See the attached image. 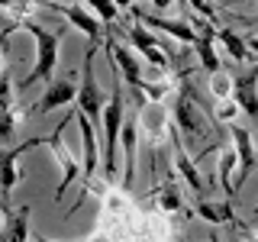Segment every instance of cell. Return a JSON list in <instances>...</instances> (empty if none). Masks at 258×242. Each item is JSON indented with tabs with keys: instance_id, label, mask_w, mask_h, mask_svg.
<instances>
[{
	"instance_id": "e0dca14e",
	"label": "cell",
	"mask_w": 258,
	"mask_h": 242,
	"mask_svg": "<svg viewBox=\"0 0 258 242\" xmlns=\"http://www.w3.org/2000/svg\"><path fill=\"white\" fill-rule=\"evenodd\" d=\"M7 220H4V239L0 242H29V204L23 207H4Z\"/></svg>"
},
{
	"instance_id": "83f0119b",
	"label": "cell",
	"mask_w": 258,
	"mask_h": 242,
	"mask_svg": "<svg viewBox=\"0 0 258 242\" xmlns=\"http://www.w3.org/2000/svg\"><path fill=\"white\" fill-rule=\"evenodd\" d=\"M190 7H194L200 16H207V23L216 16V10H213V4H210V0H190Z\"/></svg>"
},
{
	"instance_id": "d4e9b609",
	"label": "cell",
	"mask_w": 258,
	"mask_h": 242,
	"mask_svg": "<svg viewBox=\"0 0 258 242\" xmlns=\"http://www.w3.org/2000/svg\"><path fill=\"white\" fill-rule=\"evenodd\" d=\"M239 113H242V107L236 103V97H232V100H216V107H213L216 123H223V126H232V119H236Z\"/></svg>"
},
{
	"instance_id": "30bf717a",
	"label": "cell",
	"mask_w": 258,
	"mask_h": 242,
	"mask_svg": "<svg viewBox=\"0 0 258 242\" xmlns=\"http://www.w3.org/2000/svg\"><path fill=\"white\" fill-rule=\"evenodd\" d=\"M136 20H142L149 29H158V32H168V36H174L177 42H187V45H197V36L200 32L190 26V23L184 20H168V16H155V13H145V10H133Z\"/></svg>"
},
{
	"instance_id": "f546056e",
	"label": "cell",
	"mask_w": 258,
	"mask_h": 242,
	"mask_svg": "<svg viewBox=\"0 0 258 242\" xmlns=\"http://www.w3.org/2000/svg\"><path fill=\"white\" fill-rule=\"evenodd\" d=\"M152 4H155V10H168V7H171V0H152Z\"/></svg>"
},
{
	"instance_id": "4fadbf2b",
	"label": "cell",
	"mask_w": 258,
	"mask_h": 242,
	"mask_svg": "<svg viewBox=\"0 0 258 242\" xmlns=\"http://www.w3.org/2000/svg\"><path fill=\"white\" fill-rule=\"evenodd\" d=\"M232 97H236L245 116L258 119V62L245 71H236V94Z\"/></svg>"
},
{
	"instance_id": "5bb4252c",
	"label": "cell",
	"mask_w": 258,
	"mask_h": 242,
	"mask_svg": "<svg viewBox=\"0 0 258 242\" xmlns=\"http://www.w3.org/2000/svg\"><path fill=\"white\" fill-rule=\"evenodd\" d=\"M78 91H81V87H75V81H71V78L48 81L45 94L32 103V113H45V110H55V107H68V103L78 100Z\"/></svg>"
},
{
	"instance_id": "4316f807",
	"label": "cell",
	"mask_w": 258,
	"mask_h": 242,
	"mask_svg": "<svg viewBox=\"0 0 258 242\" xmlns=\"http://www.w3.org/2000/svg\"><path fill=\"white\" fill-rule=\"evenodd\" d=\"M236 229H239V239L242 242H258V223H252V226H248V223H239Z\"/></svg>"
},
{
	"instance_id": "d590c367",
	"label": "cell",
	"mask_w": 258,
	"mask_h": 242,
	"mask_svg": "<svg viewBox=\"0 0 258 242\" xmlns=\"http://www.w3.org/2000/svg\"><path fill=\"white\" fill-rule=\"evenodd\" d=\"M255 4H258V0H255Z\"/></svg>"
},
{
	"instance_id": "ba28073f",
	"label": "cell",
	"mask_w": 258,
	"mask_h": 242,
	"mask_svg": "<svg viewBox=\"0 0 258 242\" xmlns=\"http://www.w3.org/2000/svg\"><path fill=\"white\" fill-rule=\"evenodd\" d=\"M75 119H78V129H81V145H84V158H81V165H84V177H81V181L87 184L97 174V168H100V142H97V126L91 123L87 113L75 110Z\"/></svg>"
},
{
	"instance_id": "1f68e13d",
	"label": "cell",
	"mask_w": 258,
	"mask_h": 242,
	"mask_svg": "<svg viewBox=\"0 0 258 242\" xmlns=\"http://www.w3.org/2000/svg\"><path fill=\"white\" fill-rule=\"evenodd\" d=\"M32 242H55V239H45V236H32Z\"/></svg>"
},
{
	"instance_id": "484cf974",
	"label": "cell",
	"mask_w": 258,
	"mask_h": 242,
	"mask_svg": "<svg viewBox=\"0 0 258 242\" xmlns=\"http://www.w3.org/2000/svg\"><path fill=\"white\" fill-rule=\"evenodd\" d=\"M158 204H161V210H168V213L184 210V200H181V194H177L174 188H161L158 191Z\"/></svg>"
},
{
	"instance_id": "cb8c5ba5",
	"label": "cell",
	"mask_w": 258,
	"mask_h": 242,
	"mask_svg": "<svg viewBox=\"0 0 258 242\" xmlns=\"http://www.w3.org/2000/svg\"><path fill=\"white\" fill-rule=\"evenodd\" d=\"M210 91L216 94V100H232V94H236V75L226 68L213 71L210 75Z\"/></svg>"
},
{
	"instance_id": "4dcf8cb0",
	"label": "cell",
	"mask_w": 258,
	"mask_h": 242,
	"mask_svg": "<svg viewBox=\"0 0 258 242\" xmlns=\"http://www.w3.org/2000/svg\"><path fill=\"white\" fill-rule=\"evenodd\" d=\"M245 39H248V48H252V52L258 55V36H245Z\"/></svg>"
},
{
	"instance_id": "603a6c76",
	"label": "cell",
	"mask_w": 258,
	"mask_h": 242,
	"mask_svg": "<svg viewBox=\"0 0 258 242\" xmlns=\"http://www.w3.org/2000/svg\"><path fill=\"white\" fill-rule=\"evenodd\" d=\"M216 42H220L226 52L232 55V62H248V55H252V48H248V39L239 36V32H232L229 26L216 29Z\"/></svg>"
},
{
	"instance_id": "ffe728a7",
	"label": "cell",
	"mask_w": 258,
	"mask_h": 242,
	"mask_svg": "<svg viewBox=\"0 0 258 242\" xmlns=\"http://www.w3.org/2000/svg\"><path fill=\"white\" fill-rule=\"evenodd\" d=\"M216 171H220V184H223V194L226 200H236V184H232V171H239V155H236V145H223L220 149V165H216Z\"/></svg>"
},
{
	"instance_id": "7402d4cb",
	"label": "cell",
	"mask_w": 258,
	"mask_h": 242,
	"mask_svg": "<svg viewBox=\"0 0 258 242\" xmlns=\"http://www.w3.org/2000/svg\"><path fill=\"white\" fill-rule=\"evenodd\" d=\"M0 7H4V16H7L4 39L10 36L16 26H23V23L29 20V13H36V4H32V0H0Z\"/></svg>"
},
{
	"instance_id": "ac0fdd59",
	"label": "cell",
	"mask_w": 258,
	"mask_h": 242,
	"mask_svg": "<svg viewBox=\"0 0 258 242\" xmlns=\"http://www.w3.org/2000/svg\"><path fill=\"white\" fill-rule=\"evenodd\" d=\"M197 216L210 226H239L232 200H197Z\"/></svg>"
},
{
	"instance_id": "3957f363",
	"label": "cell",
	"mask_w": 258,
	"mask_h": 242,
	"mask_svg": "<svg viewBox=\"0 0 258 242\" xmlns=\"http://www.w3.org/2000/svg\"><path fill=\"white\" fill-rule=\"evenodd\" d=\"M190 87L194 84L184 78V91L177 94L171 116H174L177 136H184L187 142H200V139H207V113L200 110V103H197V97H194Z\"/></svg>"
},
{
	"instance_id": "d6986e66",
	"label": "cell",
	"mask_w": 258,
	"mask_h": 242,
	"mask_svg": "<svg viewBox=\"0 0 258 242\" xmlns=\"http://www.w3.org/2000/svg\"><path fill=\"white\" fill-rule=\"evenodd\" d=\"M213 42H216V29L210 26V23H204L200 26V36H197V55H200V65L207 68V75H213V71H220L223 65H220V55H216V48H213Z\"/></svg>"
},
{
	"instance_id": "6da1fadb",
	"label": "cell",
	"mask_w": 258,
	"mask_h": 242,
	"mask_svg": "<svg viewBox=\"0 0 258 242\" xmlns=\"http://www.w3.org/2000/svg\"><path fill=\"white\" fill-rule=\"evenodd\" d=\"M110 100H107V110H103V177L113 181L116 177V149H119V136H123V126H126V103H123V75H119L116 62L110 58Z\"/></svg>"
},
{
	"instance_id": "f1b7e54d",
	"label": "cell",
	"mask_w": 258,
	"mask_h": 242,
	"mask_svg": "<svg viewBox=\"0 0 258 242\" xmlns=\"http://www.w3.org/2000/svg\"><path fill=\"white\" fill-rule=\"evenodd\" d=\"M236 23H242V26H248L252 32H258V16H236Z\"/></svg>"
},
{
	"instance_id": "d6a6232c",
	"label": "cell",
	"mask_w": 258,
	"mask_h": 242,
	"mask_svg": "<svg viewBox=\"0 0 258 242\" xmlns=\"http://www.w3.org/2000/svg\"><path fill=\"white\" fill-rule=\"evenodd\" d=\"M207 242H223V239H220V236H216V232H213V236H210Z\"/></svg>"
},
{
	"instance_id": "9c48e42d",
	"label": "cell",
	"mask_w": 258,
	"mask_h": 242,
	"mask_svg": "<svg viewBox=\"0 0 258 242\" xmlns=\"http://www.w3.org/2000/svg\"><path fill=\"white\" fill-rule=\"evenodd\" d=\"M107 52H110V58L116 62V68H119V75H123V81L129 84V91H145V78H142V65L139 58H136L129 48H123L113 39V32L107 36Z\"/></svg>"
},
{
	"instance_id": "52a82bcc",
	"label": "cell",
	"mask_w": 258,
	"mask_h": 242,
	"mask_svg": "<svg viewBox=\"0 0 258 242\" xmlns=\"http://www.w3.org/2000/svg\"><path fill=\"white\" fill-rule=\"evenodd\" d=\"M126 36H129V42H133L139 52L145 55V62L152 65V68H158V71H165L168 65H171V58H168V52L155 42V36H152V29L145 26L142 20H136L133 16V23L126 26Z\"/></svg>"
},
{
	"instance_id": "277c9868",
	"label": "cell",
	"mask_w": 258,
	"mask_h": 242,
	"mask_svg": "<svg viewBox=\"0 0 258 242\" xmlns=\"http://www.w3.org/2000/svg\"><path fill=\"white\" fill-rule=\"evenodd\" d=\"M94 58H97V45L87 48L84 55V65H81V91H78V110L91 116V123L100 129L103 126V94H100V84H97V75H94Z\"/></svg>"
},
{
	"instance_id": "5b68a950",
	"label": "cell",
	"mask_w": 258,
	"mask_h": 242,
	"mask_svg": "<svg viewBox=\"0 0 258 242\" xmlns=\"http://www.w3.org/2000/svg\"><path fill=\"white\" fill-rule=\"evenodd\" d=\"M71 119H75V113H68V116H64L61 123L55 126V133H52V136H45V145L55 152V161H58V168H61V181H58V191H55V200H61V197H64V191H68L71 184L78 181V177H84V165H81L78 155L61 142V133H64V126H68Z\"/></svg>"
},
{
	"instance_id": "44dd1931",
	"label": "cell",
	"mask_w": 258,
	"mask_h": 242,
	"mask_svg": "<svg viewBox=\"0 0 258 242\" xmlns=\"http://www.w3.org/2000/svg\"><path fill=\"white\" fill-rule=\"evenodd\" d=\"M174 168H177V174L187 181V188L197 194V197H204V177H200L197 171V165H194V158L184 152V145L181 142H174Z\"/></svg>"
},
{
	"instance_id": "836d02e7",
	"label": "cell",
	"mask_w": 258,
	"mask_h": 242,
	"mask_svg": "<svg viewBox=\"0 0 258 242\" xmlns=\"http://www.w3.org/2000/svg\"><path fill=\"white\" fill-rule=\"evenodd\" d=\"M87 242H107V239H87Z\"/></svg>"
},
{
	"instance_id": "2e32d148",
	"label": "cell",
	"mask_w": 258,
	"mask_h": 242,
	"mask_svg": "<svg viewBox=\"0 0 258 242\" xmlns=\"http://www.w3.org/2000/svg\"><path fill=\"white\" fill-rule=\"evenodd\" d=\"M136 119H139V129H142L145 136H152V139L168 129V110L161 107V100H145V103H139Z\"/></svg>"
},
{
	"instance_id": "9a60e30c",
	"label": "cell",
	"mask_w": 258,
	"mask_h": 242,
	"mask_svg": "<svg viewBox=\"0 0 258 242\" xmlns=\"http://www.w3.org/2000/svg\"><path fill=\"white\" fill-rule=\"evenodd\" d=\"M136 139H139V119L129 116L123 126V136H119V145H123V188L133 191L136 181Z\"/></svg>"
},
{
	"instance_id": "8fae6325",
	"label": "cell",
	"mask_w": 258,
	"mask_h": 242,
	"mask_svg": "<svg viewBox=\"0 0 258 242\" xmlns=\"http://www.w3.org/2000/svg\"><path fill=\"white\" fill-rule=\"evenodd\" d=\"M39 145H45V136H39V139H26V142H20V145L4 149V158H0V168H4V207H10V191L16 188V181H20L16 158H20L23 152H29V149H39Z\"/></svg>"
},
{
	"instance_id": "8992f818",
	"label": "cell",
	"mask_w": 258,
	"mask_h": 242,
	"mask_svg": "<svg viewBox=\"0 0 258 242\" xmlns=\"http://www.w3.org/2000/svg\"><path fill=\"white\" fill-rule=\"evenodd\" d=\"M55 10H58V13H61L64 20H68L71 26L78 29V32H84V36L91 39V45L100 48V42H107L110 32H103V26H107V23H103L100 16H94L91 10H84L81 4H58Z\"/></svg>"
},
{
	"instance_id": "e575fe53",
	"label": "cell",
	"mask_w": 258,
	"mask_h": 242,
	"mask_svg": "<svg viewBox=\"0 0 258 242\" xmlns=\"http://www.w3.org/2000/svg\"><path fill=\"white\" fill-rule=\"evenodd\" d=\"M255 216H258V207H255Z\"/></svg>"
},
{
	"instance_id": "7a4b0ae2",
	"label": "cell",
	"mask_w": 258,
	"mask_h": 242,
	"mask_svg": "<svg viewBox=\"0 0 258 242\" xmlns=\"http://www.w3.org/2000/svg\"><path fill=\"white\" fill-rule=\"evenodd\" d=\"M20 29H26L29 36L36 39V65H32V71L20 81V87H32V84H39V81H52V71H55V65H58L61 32L39 26L36 20H26Z\"/></svg>"
},
{
	"instance_id": "7c38bea8",
	"label": "cell",
	"mask_w": 258,
	"mask_h": 242,
	"mask_svg": "<svg viewBox=\"0 0 258 242\" xmlns=\"http://www.w3.org/2000/svg\"><path fill=\"white\" fill-rule=\"evenodd\" d=\"M229 136H232V145H236V155H239V174H236V191L248 181V174L255 171V142H252V133L245 126H229Z\"/></svg>"
}]
</instances>
